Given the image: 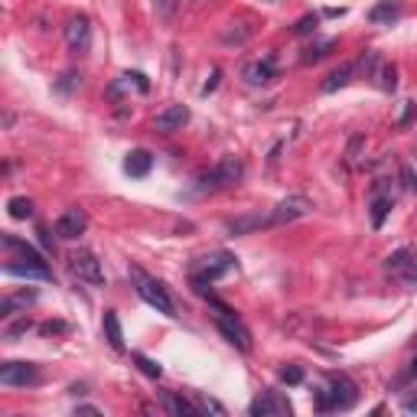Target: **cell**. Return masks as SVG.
<instances>
[{
  "label": "cell",
  "mask_w": 417,
  "mask_h": 417,
  "mask_svg": "<svg viewBox=\"0 0 417 417\" xmlns=\"http://www.w3.org/2000/svg\"><path fill=\"white\" fill-rule=\"evenodd\" d=\"M359 401V388L352 385V378H346L343 372L326 375V388L316 391V411H349Z\"/></svg>",
  "instance_id": "6da1fadb"
},
{
  "label": "cell",
  "mask_w": 417,
  "mask_h": 417,
  "mask_svg": "<svg viewBox=\"0 0 417 417\" xmlns=\"http://www.w3.org/2000/svg\"><path fill=\"white\" fill-rule=\"evenodd\" d=\"M245 176V163L238 160V157H222V160L215 163L209 173H203L199 180H196V193H215V189H228V186H235L241 182Z\"/></svg>",
  "instance_id": "7a4b0ae2"
},
{
  "label": "cell",
  "mask_w": 417,
  "mask_h": 417,
  "mask_svg": "<svg viewBox=\"0 0 417 417\" xmlns=\"http://www.w3.org/2000/svg\"><path fill=\"white\" fill-rule=\"evenodd\" d=\"M130 280H134V290L140 293V300H144V303H150L153 310H160V313H167V316H173V300H170V293H167V287H163L160 280L147 278L140 268H130Z\"/></svg>",
  "instance_id": "3957f363"
},
{
  "label": "cell",
  "mask_w": 417,
  "mask_h": 417,
  "mask_svg": "<svg viewBox=\"0 0 417 417\" xmlns=\"http://www.w3.org/2000/svg\"><path fill=\"white\" fill-rule=\"evenodd\" d=\"M232 268H235V257L228 255V251H215V255H205V257H199V264H196V271H193V284L203 290L205 284H212V280L225 278V274H228Z\"/></svg>",
  "instance_id": "277c9868"
},
{
  "label": "cell",
  "mask_w": 417,
  "mask_h": 417,
  "mask_svg": "<svg viewBox=\"0 0 417 417\" xmlns=\"http://www.w3.org/2000/svg\"><path fill=\"white\" fill-rule=\"evenodd\" d=\"M69 268H72V274L78 280H85V284H92V287H101L105 284V271H101V261H98L88 248H78V251H72L69 255Z\"/></svg>",
  "instance_id": "5b68a950"
},
{
  "label": "cell",
  "mask_w": 417,
  "mask_h": 417,
  "mask_svg": "<svg viewBox=\"0 0 417 417\" xmlns=\"http://www.w3.org/2000/svg\"><path fill=\"white\" fill-rule=\"evenodd\" d=\"M40 365L33 362H3L0 365V385L7 388H26V385H40Z\"/></svg>",
  "instance_id": "8992f818"
},
{
  "label": "cell",
  "mask_w": 417,
  "mask_h": 417,
  "mask_svg": "<svg viewBox=\"0 0 417 417\" xmlns=\"http://www.w3.org/2000/svg\"><path fill=\"white\" fill-rule=\"evenodd\" d=\"M310 212H313V203L307 196H287V199H280V203L271 209V225H290Z\"/></svg>",
  "instance_id": "52a82bcc"
},
{
  "label": "cell",
  "mask_w": 417,
  "mask_h": 417,
  "mask_svg": "<svg viewBox=\"0 0 417 417\" xmlns=\"http://www.w3.org/2000/svg\"><path fill=\"white\" fill-rule=\"evenodd\" d=\"M215 326H219V332H222V336H225V339H228L232 346H238L241 352H248V349H251V332L245 330V323L238 320L232 310L219 313V316H215Z\"/></svg>",
  "instance_id": "ba28073f"
},
{
  "label": "cell",
  "mask_w": 417,
  "mask_h": 417,
  "mask_svg": "<svg viewBox=\"0 0 417 417\" xmlns=\"http://www.w3.org/2000/svg\"><path fill=\"white\" fill-rule=\"evenodd\" d=\"M248 414L251 417H287L290 414V401L284 395H278V391H261V395L251 401Z\"/></svg>",
  "instance_id": "9c48e42d"
},
{
  "label": "cell",
  "mask_w": 417,
  "mask_h": 417,
  "mask_svg": "<svg viewBox=\"0 0 417 417\" xmlns=\"http://www.w3.org/2000/svg\"><path fill=\"white\" fill-rule=\"evenodd\" d=\"M65 43L72 46L75 53H88V46H92V20L85 13H75L72 20L65 23Z\"/></svg>",
  "instance_id": "30bf717a"
},
{
  "label": "cell",
  "mask_w": 417,
  "mask_h": 417,
  "mask_svg": "<svg viewBox=\"0 0 417 417\" xmlns=\"http://www.w3.org/2000/svg\"><path fill=\"white\" fill-rule=\"evenodd\" d=\"M56 235L65 238V241H72V238L78 235H85V228H88V215L82 212V209H65L59 219H56Z\"/></svg>",
  "instance_id": "8fae6325"
},
{
  "label": "cell",
  "mask_w": 417,
  "mask_h": 417,
  "mask_svg": "<svg viewBox=\"0 0 417 417\" xmlns=\"http://www.w3.org/2000/svg\"><path fill=\"white\" fill-rule=\"evenodd\" d=\"M189 121V108L186 105H167L153 118V128L160 130V134H176V130H182V124Z\"/></svg>",
  "instance_id": "7c38bea8"
},
{
  "label": "cell",
  "mask_w": 417,
  "mask_h": 417,
  "mask_svg": "<svg viewBox=\"0 0 417 417\" xmlns=\"http://www.w3.org/2000/svg\"><path fill=\"white\" fill-rule=\"evenodd\" d=\"M241 75H245L248 85H268V82H274V75H278V69H274V56H268L264 62H261V59H257V62H248Z\"/></svg>",
  "instance_id": "4fadbf2b"
},
{
  "label": "cell",
  "mask_w": 417,
  "mask_h": 417,
  "mask_svg": "<svg viewBox=\"0 0 417 417\" xmlns=\"http://www.w3.org/2000/svg\"><path fill=\"white\" fill-rule=\"evenodd\" d=\"M271 225V215H238V219H228L225 222V228L232 232V235H251V232H257V228H268Z\"/></svg>",
  "instance_id": "5bb4252c"
},
{
  "label": "cell",
  "mask_w": 417,
  "mask_h": 417,
  "mask_svg": "<svg viewBox=\"0 0 417 417\" xmlns=\"http://www.w3.org/2000/svg\"><path fill=\"white\" fill-rule=\"evenodd\" d=\"M3 274H10V278H33V280H53V271L46 268V264H20V261H7L3 264Z\"/></svg>",
  "instance_id": "9a60e30c"
},
{
  "label": "cell",
  "mask_w": 417,
  "mask_h": 417,
  "mask_svg": "<svg viewBox=\"0 0 417 417\" xmlns=\"http://www.w3.org/2000/svg\"><path fill=\"white\" fill-rule=\"evenodd\" d=\"M160 401H163V407H167V411H170L173 417H196V414H199L196 401H186V398L173 395V391H163Z\"/></svg>",
  "instance_id": "2e32d148"
},
{
  "label": "cell",
  "mask_w": 417,
  "mask_h": 417,
  "mask_svg": "<svg viewBox=\"0 0 417 417\" xmlns=\"http://www.w3.org/2000/svg\"><path fill=\"white\" fill-rule=\"evenodd\" d=\"M150 167H153V157H150L147 150H130L128 160H124V173H128V176H137V180L147 176Z\"/></svg>",
  "instance_id": "e0dca14e"
},
{
  "label": "cell",
  "mask_w": 417,
  "mask_h": 417,
  "mask_svg": "<svg viewBox=\"0 0 417 417\" xmlns=\"http://www.w3.org/2000/svg\"><path fill=\"white\" fill-rule=\"evenodd\" d=\"M33 300H36V290H20V293L3 297V300H0V316H13L17 310H26Z\"/></svg>",
  "instance_id": "ac0fdd59"
},
{
  "label": "cell",
  "mask_w": 417,
  "mask_h": 417,
  "mask_svg": "<svg viewBox=\"0 0 417 417\" xmlns=\"http://www.w3.org/2000/svg\"><path fill=\"white\" fill-rule=\"evenodd\" d=\"M352 75H355V65L352 62L339 65V69H332V72L323 78V92H339V88H346L349 82H352Z\"/></svg>",
  "instance_id": "d6986e66"
},
{
  "label": "cell",
  "mask_w": 417,
  "mask_h": 417,
  "mask_svg": "<svg viewBox=\"0 0 417 417\" xmlns=\"http://www.w3.org/2000/svg\"><path fill=\"white\" fill-rule=\"evenodd\" d=\"M3 248H7V251H20L23 261H30V264H46L43 255H40V251H36L30 241H20L17 235H3Z\"/></svg>",
  "instance_id": "ffe728a7"
},
{
  "label": "cell",
  "mask_w": 417,
  "mask_h": 417,
  "mask_svg": "<svg viewBox=\"0 0 417 417\" xmlns=\"http://www.w3.org/2000/svg\"><path fill=\"white\" fill-rule=\"evenodd\" d=\"M105 336H108V343H111L114 352H124V332H121V320L114 310L105 313Z\"/></svg>",
  "instance_id": "44dd1931"
},
{
  "label": "cell",
  "mask_w": 417,
  "mask_h": 417,
  "mask_svg": "<svg viewBox=\"0 0 417 417\" xmlns=\"http://www.w3.org/2000/svg\"><path fill=\"white\" fill-rule=\"evenodd\" d=\"M401 17V0H382L378 7L368 10V20L372 23H391Z\"/></svg>",
  "instance_id": "7402d4cb"
},
{
  "label": "cell",
  "mask_w": 417,
  "mask_h": 417,
  "mask_svg": "<svg viewBox=\"0 0 417 417\" xmlns=\"http://www.w3.org/2000/svg\"><path fill=\"white\" fill-rule=\"evenodd\" d=\"M388 271H395V274H401V271L405 268H411V264H414V251H411V248H398L395 255H388Z\"/></svg>",
  "instance_id": "603a6c76"
},
{
  "label": "cell",
  "mask_w": 417,
  "mask_h": 417,
  "mask_svg": "<svg viewBox=\"0 0 417 417\" xmlns=\"http://www.w3.org/2000/svg\"><path fill=\"white\" fill-rule=\"evenodd\" d=\"M388 212H391V196H375V199H372V225H375V228H382V225H385Z\"/></svg>",
  "instance_id": "cb8c5ba5"
},
{
  "label": "cell",
  "mask_w": 417,
  "mask_h": 417,
  "mask_svg": "<svg viewBox=\"0 0 417 417\" xmlns=\"http://www.w3.org/2000/svg\"><path fill=\"white\" fill-rule=\"evenodd\" d=\"M7 212H10V219H33V203L26 199V196H13L10 203H7Z\"/></svg>",
  "instance_id": "d4e9b609"
},
{
  "label": "cell",
  "mask_w": 417,
  "mask_h": 417,
  "mask_svg": "<svg viewBox=\"0 0 417 417\" xmlns=\"http://www.w3.org/2000/svg\"><path fill=\"white\" fill-rule=\"evenodd\" d=\"M196 407H199V414H215V417H225V407L215 401V398H205V395H196L193 398Z\"/></svg>",
  "instance_id": "484cf974"
},
{
  "label": "cell",
  "mask_w": 417,
  "mask_h": 417,
  "mask_svg": "<svg viewBox=\"0 0 417 417\" xmlns=\"http://www.w3.org/2000/svg\"><path fill=\"white\" fill-rule=\"evenodd\" d=\"M378 78H382L378 85L385 88V92H395L398 88V69L395 65H382V69H378Z\"/></svg>",
  "instance_id": "4316f807"
},
{
  "label": "cell",
  "mask_w": 417,
  "mask_h": 417,
  "mask_svg": "<svg viewBox=\"0 0 417 417\" xmlns=\"http://www.w3.org/2000/svg\"><path fill=\"white\" fill-rule=\"evenodd\" d=\"M69 330H72V326H69L65 320H46V323H40V332H43V336H65Z\"/></svg>",
  "instance_id": "83f0119b"
},
{
  "label": "cell",
  "mask_w": 417,
  "mask_h": 417,
  "mask_svg": "<svg viewBox=\"0 0 417 417\" xmlns=\"http://www.w3.org/2000/svg\"><path fill=\"white\" fill-rule=\"evenodd\" d=\"M316 26H320V17H316V13H307V17H300V20L293 23V33H297V36H307V33H313Z\"/></svg>",
  "instance_id": "f1b7e54d"
},
{
  "label": "cell",
  "mask_w": 417,
  "mask_h": 417,
  "mask_svg": "<svg viewBox=\"0 0 417 417\" xmlns=\"http://www.w3.org/2000/svg\"><path fill=\"white\" fill-rule=\"evenodd\" d=\"M30 326H33L30 320H17V323H10V326L3 330V339H10V343H17L20 336H26V332H30Z\"/></svg>",
  "instance_id": "f546056e"
},
{
  "label": "cell",
  "mask_w": 417,
  "mask_h": 417,
  "mask_svg": "<svg viewBox=\"0 0 417 417\" xmlns=\"http://www.w3.org/2000/svg\"><path fill=\"white\" fill-rule=\"evenodd\" d=\"M134 362H137V365H140V372L150 375V378H160V375H163L160 365L153 362V359H147V355H134Z\"/></svg>",
  "instance_id": "4dcf8cb0"
},
{
  "label": "cell",
  "mask_w": 417,
  "mask_h": 417,
  "mask_svg": "<svg viewBox=\"0 0 417 417\" xmlns=\"http://www.w3.org/2000/svg\"><path fill=\"white\" fill-rule=\"evenodd\" d=\"M326 49H332V40H323V43L310 46V49L303 53V62H316V59H323V56H326Z\"/></svg>",
  "instance_id": "1f68e13d"
},
{
  "label": "cell",
  "mask_w": 417,
  "mask_h": 417,
  "mask_svg": "<svg viewBox=\"0 0 417 417\" xmlns=\"http://www.w3.org/2000/svg\"><path fill=\"white\" fill-rule=\"evenodd\" d=\"M280 382H287V385H300V382H303V368H300V365H287V368H280Z\"/></svg>",
  "instance_id": "d6a6232c"
},
{
  "label": "cell",
  "mask_w": 417,
  "mask_h": 417,
  "mask_svg": "<svg viewBox=\"0 0 417 417\" xmlns=\"http://www.w3.org/2000/svg\"><path fill=\"white\" fill-rule=\"evenodd\" d=\"M375 65H378V53H362V59H359V65H355V72H365L372 75Z\"/></svg>",
  "instance_id": "836d02e7"
},
{
  "label": "cell",
  "mask_w": 417,
  "mask_h": 417,
  "mask_svg": "<svg viewBox=\"0 0 417 417\" xmlns=\"http://www.w3.org/2000/svg\"><path fill=\"white\" fill-rule=\"evenodd\" d=\"M362 144H365V137H362V134H355V137L349 140V150H346V160H349V163H359V150H362Z\"/></svg>",
  "instance_id": "e575fe53"
},
{
  "label": "cell",
  "mask_w": 417,
  "mask_h": 417,
  "mask_svg": "<svg viewBox=\"0 0 417 417\" xmlns=\"http://www.w3.org/2000/svg\"><path fill=\"white\" fill-rule=\"evenodd\" d=\"M75 85H82V75H75V72H65L62 78H59V85H56V88H59V92H72Z\"/></svg>",
  "instance_id": "d590c367"
},
{
  "label": "cell",
  "mask_w": 417,
  "mask_h": 417,
  "mask_svg": "<svg viewBox=\"0 0 417 417\" xmlns=\"http://www.w3.org/2000/svg\"><path fill=\"white\" fill-rule=\"evenodd\" d=\"M414 114H417V105H414V101H407L405 114H401V121H398V124H401V128H407V124H411V121H414Z\"/></svg>",
  "instance_id": "8d00e7d4"
},
{
  "label": "cell",
  "mask_w": 417,
  "mask_h": 417,
  "mask_svg": "<svg viewBox=\"0 0 417 417\" xmlns=\"http://www.w3.org/2000/svg\"><path fill=\"white\" fill-rule=\"evenodd\" d=\"M401 180H405L407 189H417V180H414V173H411V167H401Z\"/></svg>",
  "instance_id": "74e56055"
},
{
  "label": "cell",
  "mask_w": 417,
  "mask_h": 417,
  "mask_svg": "<svg viewBox=\"0 0 417 417\" xmlns=\"http://www.w3.org/2000/svg\"><path fill=\"white\" fill-rule=\"evenodd\" d=\"M219 75H222V72H219V69H212V78H209V82H205V85H203V95H209V92H215V85H219Z\"/></svg>",
  "instance_id": "f35d334b"
},
{
  "label": "cell",
  "mask_w": 417,
  "mask_h": 417,
  "mask_svg": "<svg viewBox=\"0 0 417 417\" xmlns=\"http://www.w3.org/2000/svg\"><path fill=\"white\" fill-rule=\"evenodd\" d=\"M153 7H157V10L167 17V13H170V0H153Z\"/></svg>",
  "instance_id": "ab89813d"
},
{
  "label": "cell",
  "mask_w": 417,
  "mask_h": 417,
  "mask_svg": "<svg viewBox=\"0 0 417 417\" xmlns=\"http://www.w3.org/2000/svg\"><path fill=\"white\" fill-rule=\"evenodd\" d=\"M405 411H407V414H417V398H407V401H405Z\"/></svg>",
  "instance_id": "60d3db41"
},
{
  "label": "cell",
  "mask_w": 417,
  "mask_h": 417,
  "mask_svg": "<svg viewBox=\"0 0 417 417\" xmlns=\"http://www.w3.org/2000/svg\"><path fill=\"white\" fill-rule=\"evenodd\" d=\"M411 375H414V378H417V359H414V362H411Z\"/></svg>",
  "instance_id": "b9f144b4"
},
{
  "label": "cell",
  "mask_w": 417,
  "mask_h": 417,
  "mask_svg": "<svg viewBox=\"0 0 417 417\" xmlns=\"http://www.w3.org/2000/svg\"><path fill=\"white\" fill-rule=\"evenodd\" d=\"M268 3H274V0H268Z\"/></svg>",
  "instance_id": "7bdbcfd3"
}]
</instances>
